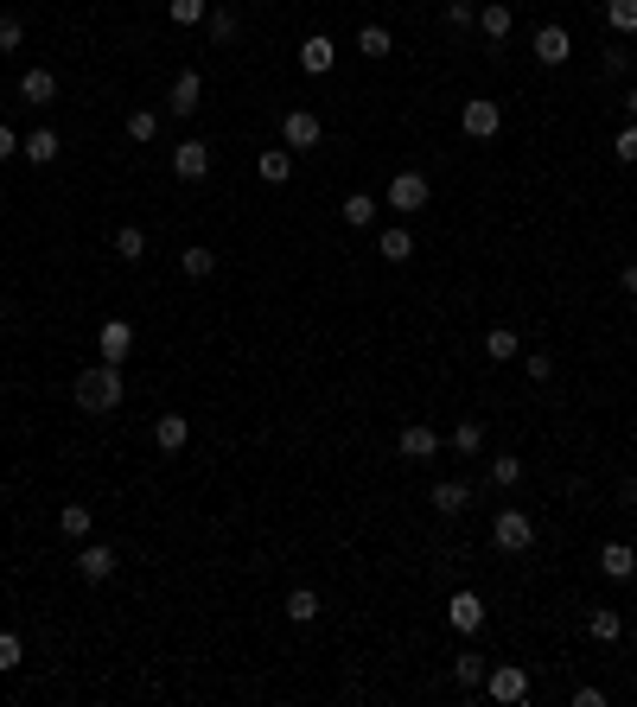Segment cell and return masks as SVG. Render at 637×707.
Instances as JSON below:
<instances>
[{"mask_svg":"<svg viewBox=\"0 0 637 707\" xmlns=\"http://www.w3.org/2000/svg\"><path fill=\"white\" fill-rule=\"evenodd\" d=\"M612 153H618L625 166H637V122H625V128L612 134Z\"/></svg>","mask_w":637,"mask_h":707,"instance_id":"60d3db41","label":"cell"},{"mask_svg":"<svg viewBox=\"0 0 637 707\" xmlns=\"http://www.w3.org/2000/svg\"><path fill=\"white\" fill-rule=\"evenodd\" d=\"M485 357H491V364H516V357H523V332L491 325V332H485Z\"/></svg>","mask_w":637,"mask_h":707,"instance_id":"603a6c76","label":"cell"},{"mask_svg":"<svg viewBox=\"0 0 637 707\" xmlns=\"http://www.w3.org/2000/svg\"><path fill=\"white\" fill-rule=\"evenodd\" d=\"M625 122H637V83H625Z\"/></svg>","mask_w":637,"mask_h":707,"instance_id":"c3c4849f","label":"cell"},{"mask_svg":"<svg viewBox=\"0 0 637 707\" xmlns=\"http://www.w3.org/2000/svg\"><path fill=\"white\" fill-rule=\"evenodd\" d=\"M58 153H64V134H58V128H32L26 141H20V160H26V166H51Z\"/></svg>","mask_w":637,"mask_h":707,"instance_id":"2e32d148","label":"cell"},{"mask_svg":"<svg viewBox=\"0 0 637 707\" xmlns=\"http://www.w3.org/2000/svg\"><path fill=\"white\" fill-rule=\"evenodd\" d=\"M631 58H637V51H631V39H625V45H612L606 58H599V71H606V77H625V71H631Z\"/></svg>","mask_w":637,"mask_h":707,"instance_id":"ab89813d","label":"cell"},{"mask_svg":"<svg viewBox=\"0 0 637 707\" xmlns=\"http://www.w3.org/2000/svg\"><path fill=\"white\" fill-rule=\"evenodd\" d=\"M115 262H147V230L141 223H115Z\"/></svg>","mask_w":637,"mask_h":707,"instance_id":"83f0119b","label":"cell"},{"mask_svg":"<svg viewBox=\"0 0 637 707\" xmlns=\"http://www.w3.org/2000/svg\"><path fill=\"white\" fill-rule=\"evenodd\" d=\"M574 707H606V688H593V682H580V688H574Z\"/></svg>","mask_w":637,"mask_h":707,"instance_id":"ee69618b","label":"cell"},{"mask_svg":"<svg viewBox=\"0 0 637 707\" xmlns=\"http://www.w3.org/2000/svg\"><path fill=\"white\" fill-rule=\"evenodd\" d=\"M357 51H364V58H389V51H395V32L376 26V20H364V32H357Z\"/></svg>","mask_w":637,"mask_h":707,"instance_id":"4dcf8cb0","label":"cell"},{"mask_svg":"<svg viewBox=\"0 0 637 707\" xmlns=\"http://www.w3.org/2000/svg\"><path fill=\"white\" fill-rule=\"evenodd\" d=\"M446 625H453L459 637H478V631H485V599H478L472 586H466V593H453V599H446Z\"/></svg>","mask_w":637,"mask_h":707,"instance_id":"8fae6325","label":"cell"},{"mask_svg":"<svg viewBox=\"0 0 637 707\" xmlns=\"http://www.w3.org/2000/svg\"><path fill=\"white\" fill-rule=\"evenodd\" d=\"M587 637H593V644H625V612L593 606V612H587Z\"/></svg>","mask_w":637,"mask_h":707,"instance_id":"ffe728a7","label":"cell"},{"mask_svg":"<svg viewBox=\"0 0 637 707\" xmlns=\"http://www.w3.org/2000/svg\"><path fill=\"white\" fill-rule=\"evenodd\" d=\"M255 179H262V185H287V179H294V153H287V147L255 153Z\"/></svg>","mask_w":637,"mask_h":707,"instance_id":"44dd1931","label":"cell"},{"mask_svg":"<svg viewBox=\"0 0 637 707\" xmlns=\"http://www.w3.org/2000/svg\"><path fill=\"white\" fill-rule=\"evenodd\" d=\"M510 26H516L510 0H485V7H478V32H485L491 45H504V39H510Z\"/></svg>","mask_w":637,"mask_h":707,"instance_id":"ac0fdd59","label":"cell"},{"mask_svg":"<svg viewBox=\"0 0 637 707\" xmlns=\"http://www.w3.org/2000/svg\"><path fill=\"white\" fill-rule=\"evenodd\" d=\"M599 574H606V580H631L637 574L631 542H606V548H599Z\"/></svg>","mask_w":637,"mask_h":707,"instance_id":"484cf974","label":"cell"},{"mask_svg":"<svg viewBox=\"0 0 637 707\" xmlns=\"http://www.w3.org/2000/svg\"><path fill=\"white\" fill-rule=\"evenodd\" d=\"M459 134H466V141H497V134H504V109H497L491 96L459 102Z\"/></svg>","mask_w":637,"mask_h":707,"instance_id":"277c9868","label":"cell"},{"mask_svg":"<svg viewBox=\"0 0 637 707\" xmlns=\"http://www.w3.org/2000/svg\"><path fill=\"white\" fill-rule=\"evenodd\" d=\"M26 45V20L20 13H0V51H20Z\"/></svg>","mask_w":637,"mask_h":707,"instance_id":"f35d334b","label":"cell"},{"mask_svg":"<svg viewBox=\"0 0 637 707\" xmlns=\"http://www.w3.org/2000/svg\"><path fill=\"white\" fill-rule=\"evenodd\" d=\"M529 58H536L542 71H561V64L574 58V32H567V26H536V39H529Z\"/></svg>","mask_w":637,"mask_h":707,"instance_id":"52a82bcc","label":"cell"},{"mask_svg":"<svg viewBox=\"0 0 637 707\" xmlns=\"http://www.w3.org/2000/svg\"><path fill=\"white\" fill-rule=\"evenodd\" d=\"M58 71H45V64H32V71H20V102H32V109H51L58 102Z\"/></svg>","mask_w":637,"mask_h":707,"instance_id":"7c38bea8","label":"cell"},{"mask_svg":"<svg viewBox=\"0 0 637 707\" xmlns=\"http://www.w3.org/2000/svg\"><path fill=\"white\" fill-rule=\"evenodd\" d=\"M485 676H491V663L478 657V650H459V657H453V682L466 688V695H478V688H485Z\"/></svg>","mask_w":637,"mask_h":707,"instance_id":"d4e9b609","label":"cell"},{"mask_svg":"<svg viewBox=\"0 0 637 707\" xmlns=\"http://www.w3.org/2000/svg\"><path fill=\"white\" fill-rule=\"evenodd\" d=\"M128 351H134V319H122V313L102 319L96 325V357L102 364H128Z\"/></svg>","mask_w":637,"mask_h":707,"instance_id":"ba28073f","label":"cell"},{"mask_svg":"<svg viewBox=\"0 0 637 707\" xmlns=\"http://www.w3.org/2000/svg\"><path fill=\"white\" fill-rule=\"evenodd\" d=\"M115 567H122V555H115L109 542H83V548H77V580L102 586V580H115Z\"/></svg>","mask_w":637,"mask_h":707,"instance_id":"30bf717a","label":"cell"},{"mask_svg":"<svg viewBox=\"0 0 637 707\" xmlns=\"http://www.w3.org/2000/svg\"><path fill=\"white\" fill-rule=\"evenodd\" d=\"M446 446H453V453H466V459H472V453H485V421H472V415H466V421L453 427V434H446Z\"/></svg>","mask_w":637,"mask_h":707,"instance_id":"f546056e","label":"cell"},{"mask_svg":"<svg viewBox=\"0 0 637 707\" xmlns=\"http://www.w3.org/2000/svg\"><path fill=\"white\" fill-rule=\"evenodd\" d=\"M491 548L497 555H529V548H536V516L529 510H497L491 516Z\"/></svg>","mask_w":637,"mask_h":707,"instance_id":"7a4b0ae2","label":"cell"},{"mask_svg":"<svg viewBox=\"0 0 637 707\" xmlns=\"http://www.w3.org/2000/svg\"><path fill=\"white\" fill-rule=\"evenodd\" d=\"M20 663H26V644L13 631H0V669H20Z\"/></svg>","mask_w":637,"mask_h":707,"instance_id":"7bdbcfd3","label":"cell"},{"mask_svg":"<svg viewBox=\"0 0 637 707\" xmlns=\"http://www.w3.org/2000/svg\"><path fill=\"white\" fill-rule=\"evenodd\" d=\"M204 32H211V45H236V32H243V20H236V7H223V0H217V7L204 13Z\"/></svg>","mask_w":637,"mask_h":707,"instance_id":"4316f807","label":"cell"},{"mask_svg":"<svg viewBox=\"0 0 637 707\" xmlns=\"http://www.w3.org/2000/svg\"><path fill=\"white\" fill-rule=\"evenodd\" d=\"M338 217L351 223V230H370V217H376V198H370V192H351V198L338 204Z\"/></svg>","mask_w":637,"mask_h":707,"instance_id":"836d02e7","label":"cell"},{"mask_svg":"<svg viewBox=\"0 0 637 707\" xmlns=\"http://www.w3.org/2000/svg\"><path fill=\"white\" fill-rule=\"evenodd\" d=\"M281 612H287V625H319V593H313V586H294V593H287L281 599Z\"/></svg>","mask_w":637,"mask_h":707,"instance_id":"7402d4cb","label":"cell"},{"mask_svg":"<svg viewBox=\"0 0 637 707\" xmlns=\"http://www.w3.org/2000/svg\"><path fill=\"white\" fill-rule=\"evenodd\" d=\"M204 13H211V0H166L172 26H204Z\"/></svg>","mask_w":637,"mask_h":707,"instance_id":"8d00e7d4","label":"cell"},{"mask_svg":"<svg viewBox=\"0 0 637 707\" xmlns=\"http://www.w3.org/2000/svg\"><path fill=\"white\" fill-rule=\"evenodd\" d=\"M20 141H26V134H13L7 122H0V160H20Z\"/></svg>","mask_w":637,"mask_h":707,"instance_id":"f6af8a7d","label":"cell"},{"mask_svg":"<svg viewBox=\"0 0 637 707\" xmlns=\"http://www.w3.org/2000/svg\"><path fill=\"white\" fill-rule=\"evenodd\" d=\"M523 370H529V383H548V376H555V357H548V351H523Z\"/></svg>","mask_w":637,"mask_h":707,"instance_id":"b9f144b4","label":"cell"},{"mask_svg":"<svg viewBox=\"0 0 637 707\" xmlns=\"http://www.w3.org/2000/svg\"><path fill=\"white\" fill-rule=\"evenodd\" d=\"M618 504H631V510H637V478H625V485H618Z\"/></svg>","mask_w":637,"mask_h":707,"instance_id":"7dc6e473","label":"cell"},{"mask_svg":"<svg viewBox=\"0 0 637 707\" xmlns=\"http://www.w3.org/2000/svg\"><path fill=\"white\" fill-rule=\"evenodd\" d=\"M122 395H128L122 364H90V370L71 383V402L83 408V415H109V408H122Z\"/></svg>","mask_w":637,"mask_h":707,"instance_id":"6da1fadb","label":"cell"},{"mask_svg":"<svg viewBox=\"0 0 637 707\" xmlns=\"http://www.w3.org/2000/svg\"><path fill=\"white\" fill-rule=\"evenodd\" d=\"M319 141H325V122H319L313 109H287L281 115V147L287 153H313Z\"/></svg>","mask_w":637,"mask_h":707,"instance_id":"5b68a950","label":"cell"},{"mask_svg":"<svg viewBox=\"0 0 637 707\" xmlns=\"http://www.w3.org/2000/svg\"><path fill=\"white\" fill-rule=\"evenodd\" d=\"M485 695L497 707H516V701H529V669L523 663H491V676H485Z\"/></svg>","mask_w":637,"mask_h":707,"instance_id":"8992f818","label":"cell"},{"mask_svg":"<svg viewBox=\"0 0 637 707\" xmlns=\"http://www.w3.org/2000/svg\"><path fill=\"white\" fill-rule=\"evenodd\" d=\"M606 26L618 39H637V0H606Z\"/></svg>","mask_w":637,"mask_h":707,"instance_id":"e575fe53","label":"cell"},{"mask_svg":"<svg viewBox=\"0 0 637 707\" xmlns=\"http://www.w3.org/2000/svg\"><path fill=\"white\" fill-rule=\"evenodd\" d=\"M332 64H338V45L325 39V32H313V39L300 45V71H306V77H325Z\"/></svg>","mask_w":637,"mask_h":707,"instance_id":"d6986e66","label":"cell"},{"mask_svg":"<svg viewBox=\"0 0 637 707\" xmlns=\"http://www.w3.org/2000/svg\"><path fill=\"white\" fill-rule=\"evenodd\" d=\"M185 440H192V421H185L179 408H166V415L153 421V446H160V453H185Z\"/></svg>","mask_w":637,"mask_h":707,"instance_id":"e0dca14e","label":"cell"},{"mask_svg":"<svg viewBox=\"0 0 637 707\" xmlns=\"http://www.w3.org/2000/svg\"><path fill=\"white\" fill-rule=\"evenodd\" d=\"M427 198H434V185H427V172H415V166H402L389 179V192H383V204H389L395 217H421Z\"/></svg>","mask_w":637,"mask_h":707,"instance_id":"3957f363","label":"cell"},{"mask_svg":"<svg viewBox=\"0 0 637 707\" xmlns=\"http://www.w3.org/2000/svg\"><path fill=\"white\" fill-rule=\"evenodd\" d=\"M376 255H383V262H395V268H402L408 255H415V236H408L402 223H395V230H383V236H376Z\"/></svg>","mask_w":637,"mask_h":707,"instance_id":"f1b7e54d","label":"cell"},{"mask_svg":"<svg viewBox=\"0 0 637 707\" xmlns=\"http://www.w3.org/2000/svg\"><path fill=\"white\" fill-rule=\"evenodd\" d=\"M204 109V77L198 71H179L166 90V115H179V122H192V115Z\"/></svg>","mask_w":637,"mask_h":707,"instance_id":"9c48e42d","label":"cell"},{"mask_svg":"<svg viewBox=\"0 0 637 707\" xmlns=\"http://www.w3.org/2000/svg\"><path fill=\"white\" fill-rule=\"evenodd\" d=\"M446 26H453V32L478 26V0H446Z\"/></svg>","mask_w":637,"mask_h":707,"instance_id":"74e56055","label":"cell"},{"mask_svg":"<svg viewBox=\"0 0 637 707\" xmlns=\"http://www.w3.org/2000/svg\"><path fill=\"white\" fill-rule=\"evenodd\" d=\"M427 510H440V516L472 510V485H466V478H440V485L427 491Z\"/></svg>","mask_w":637,"mask_h":707,"instance_id":"9a60e30c","label":"cell"},{"mask_svg":"<svg viewBox=\"0 0 637 707\" xmlns=\"http://www.w3.org/2000/svg\"><path fill=\"white\" fill-rule=\"evenodd\" d=\"M491 485H497V491H516V485H523V453H497V459H491Z\"/></svg>","mask_w":637,"mask_h":707,"instance_id":"d6a6232c","label":"cell"},{"mask_svg":"<svg viewBox=\"0 0 637 707\" xmlns=\"http://www.w3.org/2000/svg\"><path fill=\"white\" fill-rule=\"evenodd\" d=\"M440 434H434V427H427V421H408L402 427V434H395V453H402V459H434L440 453Z\"/></svg>","mask_w":637,"mask_h":707,"instance_id":"5bb4252c","label":"cell"},{"mask_svg":"<svg viewBox=\"0 0 637 707\" xmlns=\"http://www.w3.org/2000/svg\"><path fill=\"white\" fill-rule=\"evenodd\" d=\"M204 172H211V147H204V141H179V147H172V179L198 185Z\"/></svg>","mask_w":637,"mask_h":707,"instance_id":"4fadbf2b","label":"cell"},{"mask_svg":"<svg viewBox=\"0 0 637 707\" xmlns=\"http://www.w3.org/2000/svg\"><path fill=\"white\" fill-rule=\"evenodd\" d=\"M618 287H625L631 300H637V262H625V268H618Z\"/></svg>","mask_w":637,"mask_h":707,"instance_id":"bcb514c9","label":"cell"},{"mask_svg":"<svg viewBox=\"0 0 637 707\" xmlns=\"http://www.w3.org/2000/svg\"><path fill=\"white\" fill-rule=\"evenodd\" d=\"M90 529H96V510L90 504H64L58 510V536L64 542H90Z\"/></svg>","mask_w":637,"mask_h":707,"instance_id":"cb8c5ba5","label":"cell"},{"mask_svg":"<svg viewBox=\"0 0 637 707\" xmlns=\"http://www.w3.org/2000/svg\"><path fill=\"white\" fill-rule=\"evenodd\" d=\"M179 268L192 274V281H211V274H217V249H204V243H192V249H179Z\"/></svg>","mask_w":637,"mask_h":707,"instance_id":"1f68e13d","label":"cell"},{"mask_svg":"<svg viewBox=\"0 0 637 707\" xmlns=\"http://www.w3.org/2000/svg\"><path fill=\"white\" fill-rule=\"evenodd\" d=\"M153 134H160V109H128V141L147 147Z\"/></svg>","mask_w":637,"mask_h":707,"instance_id":"d590c367","label":"cell"}]
</instances>
